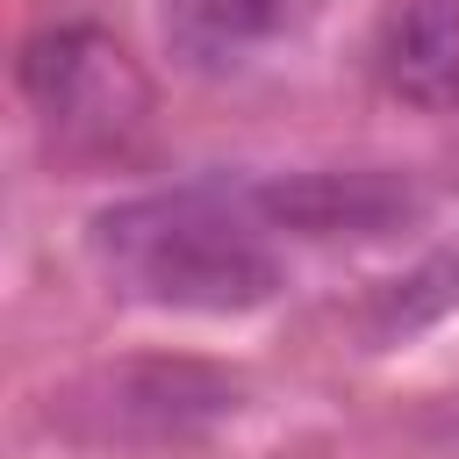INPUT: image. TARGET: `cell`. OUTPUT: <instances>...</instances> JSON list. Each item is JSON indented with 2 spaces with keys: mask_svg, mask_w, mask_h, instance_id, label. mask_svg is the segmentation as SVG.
I'll list each match as a JSON object with an SVG mask.
<instances>
[{
  "mask_svg": "<svg viewBox=\"0 0 459 459\" xmlns=\"http://www.w3.org/2000/svg\"><path fill=\"white\" fill-rule=\"evenodd\" d=\"M86 244L122 294L179 316H244V308H265L287 280L280 251L258 230V208L215 186L115 201L93 215Z\"/></svg>",
  "mask_w": 459,
  "mask_h": 459,
  "instance_id": "6da1fadb",
  "label": "cell"
},
{
  "mask_svg": "<svg viewBox=\"0 0 459 459\" xmlns=\"http://www.w3.org/2000/svg\"><path fill=\"white\" fill-rule=\"evenodd\" d=\"M237 409H244V380L230 366L136 351V359H108L57 380L43 402V423L93 452H158V445H194L222 430Z\"/></svg>",
  "mask_w": 459,
  "mask_h": 459,
  "instance_id": "7a4b0ae2",
  "label": "cell"
},
{
  "mask_svg": "<svg viewBox=\"0 0 459 459\" xmlns=\"http://www.w3.org/2000/svg\"><path fill=\"white\" fill-rule=\"evenodd\" d=\"M22 93L43 115V129L65 151H108L122 143L143 115H151V79L136 72V57L93 29V22H57L36 29L22 43Z\"/></svg>",
  "mask_w": 459,
  "mask_h": 459,
  "instance_id": "3957f363",
  "label": "cell"
},
{
  "mask_svg": "<svg viewBox=\"0 0 459 459\" xmlns=\"http://www.w3.org/2000/svg\"><path fill=\"white\" fill-rule=\"evenodd\" d=\"M265 230L294 237H394L423 215V194L394 165H316V172H280L244 194Z\"/></svg>",
  "mask_w": 459,
  "mask_h": 459,
  "instance_id": "277c9868",
  "label": "cell"
},
{
  "mask_svg": "<svg viewBox=\"0 0 459 459\" xmlns=\"http://www.w3.org/2000/svg\"><path fill=\"white\" fill-rule=\"evenodd\" d=\"M294 14H301L294 0H165L158 36L172 65L222 79V72H244L258 50H273L294 29Z\"/></svg>",
  "mask_w": 459,
  "mask_h": 459,
  "instance_id": "5b68a950",
  "label": "cell"
},
{
  "mask_svg": "<svg viewBox=\"0 0 459 459\" xmlns=\"http://www.w3.org/2000/svg\"><path fill=\"white\" fill-rule=\"evenodd\" d=\"M380 79L430 115L459 108V0H402L380 29Z\"/></svg>",
  "mask_w": 459,
  "mask_h": 459,
  "instance_id": "8992f818",
  "label": "cell"
},
{
  "mask_svg": "<svg viewBox=\"0 0 459 459\" xmlns=\"http://www.w3.org/2000/svg\"><path fill=\"white\" fill-rule=\"evenodd\" d=\"M452 308H459V244H452V251H430L423 265H409L402 280H387V287L373 294V308H366V337H373V344H394V337L430 330V323L452 316Z\"/></svg>",
  "mask_w": 459,
  "mask_h": 459,
  "instance_id": "52a82bcc",
  "label": "cell"
},
{
  "mask_svg": "<svg viewBox=\"0 0 459 459\" xmlns=\"http://www.w3.org/2000/svg\"><path fill=\"white\" fill-rule=\"evenodd\" d=\"M430 437H445V445H459V394H445V409L430 416Z\"/></svg>",
  "mask_w": 459,
  "mask_h": 459,
  "instance_id": "ba28073f",
  "label": "cell"
}]
</instances>
